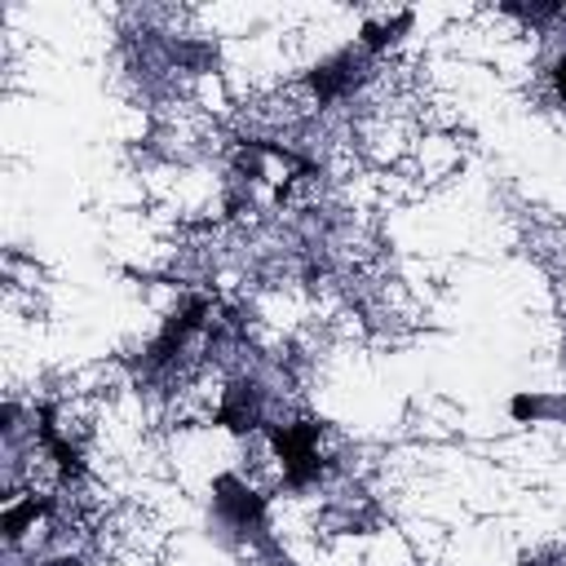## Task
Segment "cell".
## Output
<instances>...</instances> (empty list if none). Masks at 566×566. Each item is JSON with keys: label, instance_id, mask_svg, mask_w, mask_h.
<instances>
[{"label": "cell", "instance_id": "cell-1", "mask_svg": "<svg viewBox=\"0 0 566 566\" xmlns=\"http://www.w3.org/2000/svg\"><path fill=\"white\" fill-rule=\"evenodd\" d=\"M314 438H318V424H287V429H274V447H279V455H283V473H287V482H296V486L318 473V447H314Z\"/></svg>", "mask_w": 566, "mask_h": 566}, {"label": "cell", "instance_id": "cell-2", "mask_svg": "<svg viewBox=\"0 0 566 566\" xmlns=\"http://www.w3.org/2000/svg\"><path fill=\"white\" fill-rule=\"evenodd\" d=\"M553 84H557V97L566 102V62H557V71H553Z\"/></svg>", "mask_w": 566, "mask_h": 566}]
</instances>
